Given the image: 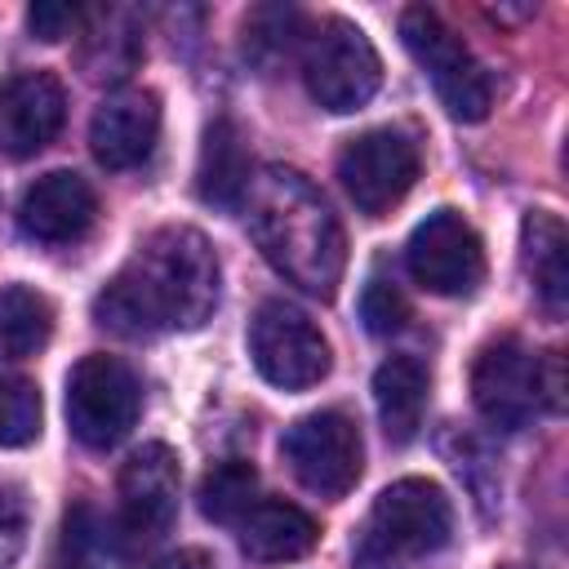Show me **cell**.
Returning a JSON list of instances; mask_svg holds the SVG:
<instances>
[{
  "mask_svg": "<svg viewBox=\"0 0 569 569\" xmlns=\"http://www.w3.org/2000/svg\"><path fill=\"white\" fill-rule=\"evenodd\" d=\"M360 316H365V329L369 333H396L409 320V302H405V293H400L396 280L369 276L365 293H360Z\"/></svg>",
  "mask_w": 569,
  "mask_h": 569,
  "instance_id": "obj_25",
  "label": "cell"
},
{
  "mask_svg": "<svg viewBox=\"0 0 569 569\" xmlns=\"http://www.w3.org/2000/svg\"><path fill=\"white\" fill-rule=\"evenodd\" d=\"M142 409L138 378L124 360L107 351H89L71 365L67 373V422L71 436L89 449H111L120 445Z\"/></svg>",
  "mask_w": 569,
  "mask_h": 569,
  "instance_id": "obj_6",
  "label": "cell"
},
{
  "mask_svg": "<svg viewBox=\"0 0 569 569\" xmlns=\"http://www.w3.org/2000/svg\"><path fill=\"white\" fill-rule=\"evenodd\" d=\"M405 262L413 280L440 298H467L485 280V244L458 209L427 213L409 236Z\"/></svg>",
  "mask_w": 569,
  "mask_h": 569,
  "instance_id": "obj_10",
  "label": "cell"
},
{
  "mask_svg": "<svg viewBox=\"0 0 569 569\" xmlns=\"http://www.w3.org/2000/svg\"><path fill=\"white\" fill-rule=\"evenodd\" d=\"M151 569H209V556L200 547H178V551L160 556Z\"/></svg>",
  "mask_w": 569,
  "mask_h": 569,
  "instance_id": "obj_29",
  "label": "cell"
},
{
  "mask_svg": "<svg viewBox=\"0 0 569 569\" xmlns=\"http://www.w3.org/2000/svg\"><path fill=\"white\" fill-rule=\"evenodd\" d=\"M249 356H253V369L271 387H284V391L316 387L333 365L329 342L316 329V320L307 311H298L293 302H284V298H271V302H262L253 311V320H249Z\"/></svg>",
  "mask_w": 569,
  "mask_h": 569,
  "instance_id": "obj_7",
  "label": "cell"
},
{
  "mask_svg": "<svg viewBox=\"0 0 569 569\" xmlns=\"http://www.w3.org/2000/svg\"><path fill=\"white\" fill-rule=\"evenodd\" d=\"M498 569H529V565H498Z\"/></svg>",
  "mask_w": 569,
  "mask_h": 569,
  "instance_id": "obj_30",
  "label": "cell"
},
{
  "mask_svg": "<svg viewBox=\"0 0 569 569\" xmlns=\"http://www.w3.org/2000/svg\"><path fill=\"white\" fill-rule=\"evenodd\" d=\"M93 218H98V196L71 169H49L22 191V204H18L22 236L40 244H71L93 227Z\"/></svg>",
  "mask_w": 569,
  "mask_h": 569,
  "instance_id": "obj_15",
  "label": "cell"
},
{
  "mask_svg": "<svg viewBox=\"0 0 569 569\" xmlns=\"http://www.w3.org/2000/svg\"><path fill=\"white\" fill-rule=\"evenodd\" d=\"M302 36V13L289 4H262L244 18V58H253L258 67H276L280 58L293 53Z\"/></svg>",
  "mask_w": 569,
  "mask_h": 569,
  "instance_id": "obj_23",
  "label": "cell"
},
{
  "mask_svg": "<svg viewBox=\"0 0 569 569\" xmlns=\"http://www.w3.org/2000/svg\"><path fill=\"white\" fill-rule=\"evenodd\" d=\"M178 489H182V467L169 445H142L124 467H120V516L116 529L124 547H151L178 516Z\"/></svg>",
  "mask_w": 569,
  "mask_h": 569,
  "instance_id": "obj_12",
  "label": "cell"
},
{
  "mask_svg": "<svg viewBox=\"0 0 569 569\" xmlns=\"http://www.w3.org/2000/svg\"><path fill=\"white\" fill-rule=\"evenodd\" d=\"M200 511L213 525H240L258 502V467L249 458H222L200 480Z\"/></svg>",
  "mask_w": 569,
  "mask_h": 569,
  "instance_id": "obj_22",
  "label": "cell"
},
{
  "mask_svg": "<svg viewBox=\"0 0 569 569\" xmlns=\"http://www.w3.org/2000/svg\"><path fill=\"white\" fill-rule=\"evenodd\" d=\"M418 169H422L418 147L400 129H369L351 138L338 156V182L365 218L391 213L418 182Z\"/></svg>",
  "mask_w": 569,
  "mask_h": 569,
  "instance_id": "obj_9",
  "label": "cell"
},
{
  "mask_svg": "<svg viewBox=\"0 0 569 569\" xmlns=\"http://www.w3.org/2000/svg\"><path fill=\"white\" fill-rule=\"evenodd\" d=\"M520 262H525V276L533 280V293L542 298V307L551 316H560L569 302V236L556 213H542V209L525 213Z\"/></svg>",
  "mask_w": 569,
  "mask_h": 569,
  "instance_id": "obj_18",
  "label": "cell"
},
{
  "mask_svg": "<svg viewBox=\"0 0 569 569\" xmlns=\"http://www.w3.org/2000/svg\"><path fill=\"white\" fill-rule=\"evenodd\" d=\"M427 391H431V373L418 356H391L378 365L373 405H378V422L391 445H409L418 436L422 413H427Z\"/></svg>",
  "mask_w": 569,
  "mask_h": 569,
  "instance_id": "obj_17",
  "label": "cell"
},
{
  "mask_svg": "<svg viewBox=\"0 0 569 569\" xmlns=\"http://www.w3.org/2000/svg\"><path fill=\"white\" fill-rule=\"evenodd\" d=\"M236 533H240V551L249 560L280 565V560L307 556L316 547V538H320V525L302 507H293L284 498H258L249 507V516L236 525Z\"/></svg>",
  "mask_w": 569,
  "mask_h": 569,
  "instance_id": "obj_16",
  "label": "cell"
},
{
  "mask_svg": "<svg viewBox=\"0 0 569 569\" xmlns=\"http://www.w3.org/2000/svg\"><path fill=\"white\" fill-rule=\"evenodd\" d=\"M244 218L258 253L302 293L333 298L347 271V236L325 196L284 164H267L244 191Z\"/></svg>",
  "mask_w": 569,
  "mask_h": 569,
  "instance_id": "obj_2",
  "label": "cell"
},
{
  "mask_svg": "<svg viewBox=\"0 0 569 569\" xmlns=\"http://www.w3.org/2000/svg\"><path fill=\"white\" fill-rule=\"evenodd\" d=\"M302 80H307V93L325 111L347 116V111H360L378 93L382 58H378L373 40L356 22L325 18L302 40Z\"/></svg>",
  "mask_w": 569,
  "mask_h": 569,
  "instance_id": "obj_5",
  "label": "cell"
},
{
  "mask_svg": "<svg viewBox=\"0 0 569 569\" xmlns=\"http://www.w3.org/2000/svg\"><path fill=\"white\" fill-rule=\"evenodd\" d=\"M53 333V302L31 284L0 289V360H27L44 351Z\"/></svg>",
  "mask_w": 569,
  "mask_h": 569,
  "instance_id": "obj_21",
  "label": "cell"
},
{
  "mask_svg": "<svg viewBox=\"0 0 569 569\" xmlns=\"http://www.w3.org/2000/svg\"><path fill=\"white\" fill-rule=\"evenodd\" d=\"M27 547V493L0 480V569H9Z\"/></svg>",
  "mask_w": 569,
  "mask_h": 569,
  "instance_id": "obj_26",
  "label": "cell"
},
{
  "mask_svg": "<svg viewBox=\"0 0 569 569\" xmlns=\"http://www.w3.org/2000/svg\"><path fill=\"white\" fill-rule=\"evenodd\" d=\"M249 182H253V173H249V151H244L240 129L231 120H213L204 129L200 164H196V191H200V200L213 204V209H240Z\"/></svg>",
  "mask_w": 569,
  "mask_h": 569,
  "instance_id": "obj_19",
  "label": "cell"
},
{
  "mask_svg": "<svg viewBox=\"0 0 569 569\" xmlns=\"http://www.w3.org/2000/svg\"><path fill=\"white\" fill-rule=\"evenodd\" d=\"M222 271L213 244L196 227H156L129 262L98 289L93 316L124 338L200 329L218 307Z\"/></svg>",
  "mask_w": 569,
  "mask_h": 569,
  "instance_id": "obj_1",
  "label": "cell"
},
{
  "mask_svg": "<svg viewBox=\"0 0 569 569\" xmlns=\"http://www.w3.org/2000/svg\"><path fill=\"white\" fill-rule=\"evenodd\" d=\"M160 98L151 89H116L89 120V147L102 169H133L156 151Z\"/></svg>",
  "mask_w": 569,
  "mask_h": 569,
  "instance_id": "obj_13",
  "label": "cell"
},
{
  "mask_svg": "<svg viewBox=\"0 0 569 569\" xmlns=\"http://www.w3.org/2000/svg\"><path fill=\"white\" fill-rule=\"evenodd\" d=\"M84 31L89 36L80 44V67L89 80H124L138 67L142 36H138L129 9H98V13H89Z\"/></svg>",
  "mask_w": 569,
  "mask_h": 569,
  "instance_id": "obj_20",
  "label": "cell"
},
{
  "mask_svg": "<svg viewBox=\"0 0 569 569\" xmlns=\"http://www.w3.org/2000/svg\"><path fill=\"white\" fill-rule=\"evenodd\" d=\"M67 116V93L53 71H18L0 84V151L36 156L53 142Z\"/></svg>",
  "mask_w": 569,
  "mask_h": 569,
  "instance_id": "obj_14",
  "label": "cell"
},
{
  "mask_svg": "<svg viewBox=\"0 0 569 569\" xmlns=\"http://www.w3.org/2000/svg\"><path fill=\"white\" fill-rule=\"evenodd\" d=\"M80 18L84 13L76 4H53V0L27 9V27H31L36 40H62V36H71L80 27Z\"/></svg>",
  "mask_w": 569,
  "mask_h": 569,
  "instance_id": "obj_27",
  "label": "cell"
},
{
  "mask_svg": "<svg viewBox=\"0 0 569 569\" xmlns=\"http://www.w3.org/2000/svg\"><path fill=\"white\" fill-rule=\"evenodd\" d=\"M280 453H284L289 471L298 476V485L320 493V498H342L347 489H356L360 467H365L360 427L347 413H333V409L298 418L284 431Z\"/></svg>",
  "mask_w": 569,
  "mask_h": 569,
  "instance_id": "obj_8",
  "label": "cell"
},
{
  "mask_svg": "<svg viewBox=\"0 0 569 569\" xmlns=\"http://www.w3.org/2000/svg\"><path fill=\"white\" fill-rule=\"evenodd\" d=\"M453 533V507L436 480L405 476L387 485L365 520V533L356 542L360 569H400L409 560L436 556Z\"/></svg>",
  "mask_w": 569,
  "mask_h": 569,
  "instance_id": "obj_3",
  "label": "cell"
},
{
  "mask_svg": "<svg viewBox=\"0 0 569 569\" xmlns=\"http://www.w3.org/2000/svg\"><path fill=\"white\" fill-rule=\"evenodd\" d=\"M40 387L31 378H0V449L31 445L40 436Z\"/></svg>",
  "mask_w": 569,
  "mask_h": 569,
  "instance_id": "obj_24",
  "label": "cell"
},
{
  "mask_svg": "<svg viewBox=\"0 0 569 569\" xmlns=\"http://www.w3.org/2000/svg\"><path fill=\"white\" fill-rule=\"evenodd\" d=\"M400 40L409 49V58L422 67V76L431 80L440 107L453 120H485L489 102H493V84L489 71L480 67V58L462 44V36L431 9V4H409L400 13Z\"/></svg>",
  "mask_w": 569,
  "mask_h": 569,
  "instance_id": "obj_4",
  "label": "cell"
},
{
  "mask_svg": "<svg viewBox=\"0 0 569 569\" xmlns=\"http://www.w3.org/2000/svg\"><path fill=\"white\" fill-rule=\"evenodd\" d=\"M471 400L489 427L520 431L542 409V356L520 338H493L471 365Z\"/></svg>",
  "mask_w": 569,
  "mask_h": 569,
  "instance_id": "obj_11",
  "label": "cell"
},
{
  "mask_svg": "<svg viewBox=\"0 0 569 569\" xmlns=\"http://www.w3.org/2000/svg\"><path fill=\"white\" fill-rule=\"evenodd\" d=\"M542 409H551V413L565 409V356L560 351L542 356Z\"/></svg>",
  "mask_w": 569,
  "mask_h": 569,
  "instance_id": "obj_28",
  "label": "cell"
}]
</instances>
